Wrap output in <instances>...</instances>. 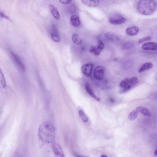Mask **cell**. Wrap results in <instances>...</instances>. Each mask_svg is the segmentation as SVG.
Masks as SVG:
<instances>
[{"label":"cell","mask_w":157,"mask_h":157,"mask_svg":"<svg viewBox=\"0 0 157 157\" xmlns=\"http://www.w3.org/2000/svg\"><path fill=\"white\" fill-rule=\"evenodd\" d=\"M82 2L86 5L90 7H96L99 4L98 1H90V0H82Z\"/></svg>","instance_id":"9a60e30c"},{"label":"cell","mask_w":157,"mask_h":157,"mask_svg":"<svg viewBox=\"0 0 157 157\" xmlns=\"http://www.w3.org/2000/svg\"><path fill=\"white\" fill-rule=\"evenodd\" d=\"M49 7L52 15L57 20H59L60 16L59 12L56 8L53 5L50 4Z\"/></svg>","instance_id":"2e32d148"},{"label":"cell","mask_w":157,"mask_h":157,"mask_svg":"<svg viewBox=\"0 0 157 157\" xmlns=\"http://www.w3.org/2000/svg\"><path fill=\"white\" fill-rule=\"evenodd\" d=\"M85 87L86 89L87 92L90 96L98 101H100V99L97 97L96 95L95 94L93 90L91 87H90L89 84L88 83H86L85 84Z\"/></svg>","instance_id":"ac0fdd59"},{"label":"cell","mask_w":157,"mask_h":157,"mask_svg":"<svg viewBox=\"0 0 157 157\" xmlns=\"http://www.w3.org/2000/svg\"><path fill=\"white\" fill-rule=\"evenodd\" d=\"M136 109L139 113H141L142 115L145 116L150 117L151 116V114L148 109L145 107H139Z\"/></svg>","instance_id":"e0dca14e"},{"label":"cell","mask_w":157,"mask_h":157,"mask_svg":"<svg viewBox=\"0 0 157 157\" xmlns=\"http://www.w3.org/2000/svg\"><path fill=\"white\" fill-rule=\"evenodd\" d=\"M126 18L120 15H116L110 17L109 22L112 24L119 25L124 23L126 21Z\"/></svg>","instance_id":"52a82bcc"},{"label":"cell","mask_w":157,"mask_h":157,"mask_svg":"<svg viewBox=\"0 0 157 157\" xmlns=\"http://www.w3.org/2000/svg\"><path fill=\"white\" fill-rule=\"evenodd\" d=\"M50 36L52 39L54 41L56 42H58L60 41V39L58 30L56 26L54 25L52 27V29L50 32Z\"/></svg>","instance_id":"30bf717a"},{"label":"cell","mask_w":157,"mask_h":157,"mask_svg":"<svg viewBox=\"0 0 157 157\" xmlns=\"http://www.w3.org/2000/svg\"><path fill=\"white\" fill-rule=\"evenodd\" d=\"M104 36L108 40L113 41H119L121 39L120 36L111 32L105 33Z\"/></svg>","instance_id":"7c38bea8"},{"label":"cell","mask_w":157,"mask_h":157,"mask_svg":"<svg viewBox=\"0 0 157 157\" xmlns=\"http://www.w3.org/2000/svg\"><path fill=\"white\" fill-rule=\"evenodd\" d=\"M109 101L112 103H115V99H114L112 98H110V99H109Z\"/></svg>","instance_id":"f546056e"},{"label":"cell","mask_w":157,"mask_h":157,"mask_svg":"<svg viewBox=\"0 0 157 157\" xmlns=\"http://www.w3.org/2000/svg\"><path fill=\"white\" fill-rule=\"evenodd\" d=\"M72 39L73 42L76 44L80 45L82 43V40L77 34H73L72 36Z\"/></svg>","instance_id":"44dd1931"},{"label":"cell","mask_w":157,"mask_h":157,"mask_svg":"<svg viewBox=\"0 0 157 157\" xmlns=\"http://www.w3.org/2000/svg\"><path fill=\"white\" fill-rule=\"evenodd\" d=\"M105 69L102 66H98L94 70V78L98 80H101L104 78Z\"/></svg>","instance_id":"ba28073f"},{"label":"cell","mask_w":157,"mask_h":157,"mask_svg":"<svg viewBox=\"0 0 157 157\" xmlns=\"http://www.w3.org/2000/svg\"><path fill=\"white\" fill-rule=\"evenodd\" d=\"M154 154L156 156L157 155V150H156L154 152Z\"/></svg>","instance_id":"4dcf8cb0"},{"label":"cell","mask_w":157,"mask_h":157,"mask_svg":"<svg viewBox=\"0 0 157 157\" xmlns=\"http://www.w3.org/2000/svg\"><path fill=\"white\" fill-rule=\"evenodd\" d=\"M73 155L75 157H87L84 156L79 154H78L75 153V152H73Z\"/></svg>","instance_id":"f1b7e54d"},{"label":"cell","mask_w":157,"mask_h":157,"mask_svg":"<svg viewBox=\"0 0 157 157\" xmlns=\"http://www.w3.org/2000/svg\"><path fill=\"white\" fill-rule=\"evenodd\" d=\"M139 113L136 109L131 111L128 116V118H129V120L131 121L135 120L137 118Z\"/></svg>","instance_id":"603a6c76"},{"label":"cell","mask_w":157,"mask_h":157,"mask_svg":"<svg viewBox=\"0 0 157 157\" xmlns=\"http://www.w3.org/2000/svg\"><path fill=\"white\" fill-rule=\"evenodd\" d=\"M129 79L126 78L123 80L120 83V88L125 87L129 82Z\"/></svg>","instance_id":"d4e9b609"},{"label":"cell","mask_w":157,"mask_h":157,"mask_svg":"<svg viewBox=\"0 0 157 157\" xmlns=\"http://www.w3.org/2000/svg\"><path fill=\"white\" fill-rule=\"evenodd\" d=\"M151 39V37L150 36L146 37L139 39V44H141L145 42L148 41L150 40Z\"/></svg>","instance_id":"484cf974"},{"label":"cell","mask_w":157,"mask_h":157,"mask_svg":"<svg viewBox=\"0 0 157 157\" xmlns=\"http://www.w3.org/2000/svg\"><path fill=\"white\" fill-rule=\"evenodd\" d=\"M0 17L6 18L7 20H10V18L5 15V14L1 10H0Z\"/></svg>","instance_id":"4316f807"},{"label":"cell","mask_w":157,"mask_h":157,"mask_svg":"<svg viewBox=\"0 0 157 157\" xmlns=\"http://www.w3.org/2000/svg\"><path fill=\"white\" fill-rule=\"evenodd\" d=\"M101 157H108L106 155H103L101 156Z\"/></svg>","instance_id":"1f68e13d"},{"label":"cell","mask_w":157,"mask_h":157,"mask_svg":"<svg viewBox=\"0 0 157 157\" xmlns=\"http://www.w3.org/2000/svg\"><path fill=\"white\" fill-rule=\"evenodd\" d=\"M104 44L103 42L101 40L98 41L97 46H92L90 47V51L95 55L99 56L100 54L102 51L104 49Z\"/></svg>","instance_id":"5b68a950"},{"label":"cell","mask_w":157,"mask_h":157,"mask_svg":"<svg viewBox=\"0 0 157 157\" xmlns=\"http://www.w3.org/2000/svg\"><path fill=\"white\" fill-rule=\"evenodd\" d=\"M137 83V77H133L129 79L128 84L125 87L120 88L118 91V93L122 94L127 92L129 91Z\"/></svg>","instance_id":"277c9868"},{"label":"cell","mask_w":157,"mask_h":157,"mask_svg":"<svg viewBox=\"0 0 157 157\" xmlns=\"http://www.w3.org/2000/svg\"><path fill=\"white\" fill-rule=\"evenodd\" d=\"M22 157V156H20V157Z\"/></svg>","instance_id":"d6a6232c"},{"label":"cell","mask_w":157,"mask_h":157,"mask_svg":"<svg viewBox=\"0 0 157 157\" xmlns=\"http://www.w3.org/2000/svg\"><path fill=\"white\" fill-rule=\"evenodd\" d=\"M11 58L14 64L17 68L22 72H24L26 70L25 66L18 56L13 52H11Z\"/></svg>","instance_id":"3957f363"},{"label":"cell","mask_w":157,"mask_h":157,"mask_svg":"<svg viewBox=\"0 0 157 157\" xmlns=\"http://www.w3.org/2000/svg\"><path fill=\"white\" fill-rule=\"evenodd\" d=\"M52 148L56 157H65L61 146L55 141L52 143Z\"/></svg>","instance_id":"8992f818"},{"label":"cell","mask_w":157,"mask_h":157,"mask_svg":"<svg viewBox=\"0 0 157 157\" xmlns=\"http://www.w3.org/2000/svg\"><path fill=\"white\" fill-rule=\"evenodd\" d=\"M142 48L145 50H155L157 49V44L154 42H147L142 45Z\"/></svg>","instance_id":"8fae6325"},{"label":"cell","mask_w":157,"mask_h":157,"mask_svg":"<svg viewBox=\"0 0 157 157\" xmlns=\"http://www.w3.org/2000/svg\"><path fill=\"white\" fill-rule=\"evenodd\" d=\"M94 68V65L91 63H87L82 67V71L83 74L87 77L91 76Z\"/></svg>","instance_id":"9c48e42d"},{"label":"cell","mask_w":157,"mask_h":157,"mask_svg":"<svg viewBox=\"0 0 157 157\" xmlns=\"http://www.w3.org/2000/svg\"><path fill=\"white\" fill-rule=\"evenodd\" d=\"M38 135L42 141L46 143H52L54 141L56 136L54 126L49 122H43L39 127Z\"/></svg>","instance_id":"6da1fadb"},{"label":"cell","mask_w":157,"mask_h":157,"mask_svg":"<svg viewBox=\"0 0 157 157\" xmlns=\"http://www.w3.org/2000/svg\"><path fill=\"white\" fill-rule=\"evenodd\" d=\"M156 4L154 1L144 0L140 1L137 4V9L142 15L149 16L155 11Z\"/></svg>","instance_id":"7a4b0ae2"},{"label":"cell","mask_w":157,"mask_h":157,"mask_svg":"<svg viewBox=\"0 0 157 157\" xmlns=\"http://www.w3.org/2000/svg\"><path fill=\"white\" fill-rule=\"evenodd\" d=\"M72 1H59L60 3L63 4H70Z\"/></svg>","instance_id":"83f0119b"},{"label":"cell","mask_w":157,"mask_h":157,"mask_svg":"<svg viewBox=\"0 0 157 157\" xmlns=\"http://www.w3.org/2000/svg\"><path fill=\"white\" fill-rule=\"evenodd\" d=\"M139 31L138 27H132L127 28L126 32V34L129 35L134 36L137 35Z\"/></svg>","instance_id":"5bb4252c"},{"label":"cell","mask_w":157,"mask_h":157,"mask_svg":"<svg viewBox=\"0 0 157 157\" xmlns=\"http://www.w3.org/2000/svg\"><path fill=\"white\" fill-rule=\"evenodd\" d=\"M6 81L4 74L0 68V88L3 89L6 87Z\"/></svg>","instance_id":"d6986e66"},{"label":"cell","mask_w":157,"mask_h":157,"mask_svg":"<svg viewBox=\"0 0 157 157\" xmlns=\"http://www.w3.org/2000/svg\"><path fill=\"white\" fill-rule=\"evenodd\" d=\"M153 64L150 63H147L144 64L142 65L139 70V72L141 73L146 70H149L153 67Z\"/></svg>","instance_id":"ffe728a7"},{"label":"cell","mask_w":157,"mask_h":157,"mask_svg":"<svg viewBox=\"0 0 157 157\" xmlns=\"http://www.w3.org/2000/svg\"><path fill=\"white\" fill-rule=\"evenodd\" d=\"M134 46V44L131 41H128L122 45V49L125 50H130Z\"/></svg>","instance_id":"7402d4cb"},{"label":"cell","mask_w":157,"mask_h":157,"mask_svg":"<svg viewBox=\"0 0 157 157\" xmlns=\"http://www.w3.org/2000/svg\"><path fill=\"white\" fill-rule=\"evenodd\" d=\"M70 22L71 24L76 27H79L81 24V22L79 17L76 15H73L71 16Z\"/></svg>","instance_id":"4fadbf2b"},{"label":"cell","mask_w":157,"mask_h":157,"mask_svg":"<svg viewBox=\"0 0 157 157\" xmlns=\"http://www.w3.org/2000/svg\"><path fill=\"white\" fill-rule=\"evenodd\" d=\"M79 113L81 118L84 122H88L89 118L86 114L82 110H80Z\"/></svg>","instance_id":"cb8c5ba5"}]
</instances>
